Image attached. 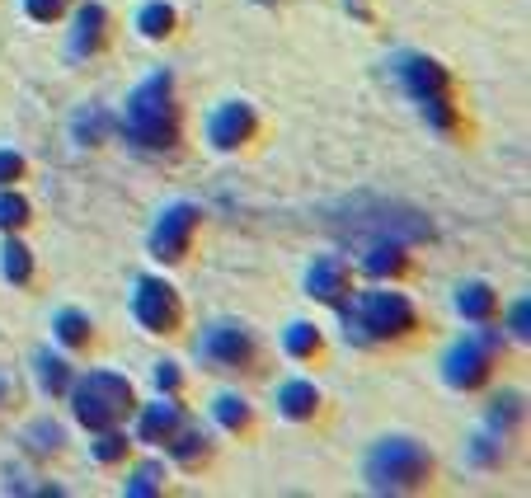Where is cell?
I'll use <instances>...</instances> for the list:
<instances>
[{
  "mask_svg": "<svg viewBox=\"0 0 531 498\" xmlns=\"http://www.w3.org/2000/svg\"><path fill=\"white\" fill-rule=\"evenodd\" d=\"M29 437H33V447H38V452H52V447H57V428H52V423H38Z\"/></svg>",
  "mask_w": 531,
  "mask_h": 498,
  "instance_id": "4dcf8cb0",
  "label": "cell"
},
{
  "mask_svg": "<svg viewBox=\"0 0 531 498\" xmlns=\"http://www.w3.org/2000/svg\"><path fill=\"white\" fill-rule=\"evenodd\" d=\"M109 127H113V118L104 109H85L76 118V137L85 141V146H94V141H104L109 137Z\"/></svg>",
  "mask_w": 531,
  "mask_h": 498,
  "instance_id": "44dd1931",
  "label": "cell"
},
{
  "mask_svg": "<svg viewBox=\"0 0 531 498\" xmlns=\"http://www.w3.org/2000/svg\"><path fill=\"white\" fill-rule=\"evenodd\" d=\"M24 5H29L33 19H57L66 10V0H24Z\"/></svg>",
  "mask_w": 531,
  "mask_h": 498,
  "instance_id": "f546056e",
  "label": "cell"
},
{
  "mask_svg": "<svg viewBox=\"0 0 531 498\" xmlns=\"http://www.w3.org/2000/svg\"><path fill=\"white\" fill-rule=\"evenodd\" d=\"M15 179H24V156H15V151H0V188H10Z\"/></svg>",
  "mask_w": 531,
  "mask_h": 498,
  "instance_id": "83f0119b",
  "label": "cell"
},
{
  "mask_svg": "<svg viewBox=\"0 0 531 498\" xmlns=\"http://www.w3.org/2000/svg\"><path fill=\"white\" fill-rule=\"evenodd\" d=\"M156 381H160V390H174V386H179V367H174V362H160Z\"/></svg>",
  "mask_w": 531,
  "mask_h": 498,
  "instance_id": "d6a6232c",
  "label": "cell"
},
{
  "mask_svg": "<svg viewBox=\"0 0 531 498\" xmlns=\"http://www.w3.org/2000/svg\"><path fill=\"white\" fill-rule=\"evenodd\" d=\"M57 339L71 343V348L90 343V320H85L80 311H62V315H57Z\"/></svg>",
  "mask_w": 531,
  "mask_h": 498,
  "instance_id": "7402d4cb",
  "label": "cell"
},
{
  "mask_svg": "<svg viewBox=\"0 0 531 498\" xmlns=\"http://www.w3.org/2000/svg\"><path fill=\"white\" fill-rule=\"evenodd\" d=\"M71 405H76V419L85 423V428H94V433H99V428L118 423L127 409H132V386H127L118 372H90L76 386Z\"/></svg>",
  "mask_w": 531,
  "mask_h": 498,
  "instance_id": "277c9868",
  "label": "cell"
},
{
  "mask_svg": "<svg viewBox=\"0 0 531 498\" xmlns=\"http://www.w3.org/2000/svg\"><path fill=\"white\" fill-rule=\"evenodd\" d=\"M212 419H217L221 428H231V433H245V428H250V405H245L240 395H217V400H212Z\"/></svg>",
  "mask_w": 531,
  "mask_h": 498,
  "instance_id": "2e32d148",
  "label": "cell"
},
{
  "mask_svg": "<svg viewBox=\"0 0 531 498\" xmlns=\"http://www.w3.org/2000/svg\"><path fill=\"white\" fill-rule=\"evenodd\" d=\"M24 221H29V203L5 188V193H0V231H19Z\"/></svg>",
  "mask_w": 531,
  "mask_h": 498,
  "instance_id": "603a6c76",
  "label": "cell"
},
{
  "mask_svg": "<svg viewBox=\"0 0 531 498\" xmlns=\"http://www.w3.org/2000/svg\"><path fill=\"white\" fill-rule=\"evenodd\" d=\"M207 137L217 151H235V146H245L254 137V109L250 104H221L212 113V123H207Z\"/></svg>",
  "mask_w": 531,
  "mask_h": 498,
  "instance_id": "30bf717a",
  "label": "cell"
},
{
  "mask_svg": "<svg viewBox=\"0 0 531 498\" xmlns=\"http://www.w3.org/2000/svg\"><path fill=\"white\" fill-rule=\"evenodd\" d=\"M38 372H43V381H47V390H52V395H62L66 381H71V372L62 367V358H52V353H47V358H38Z\"/></svg>",
  "mask_w": 531,
  "mask_h": 498,
  "instance_id": "d4e9b609",
  "label": "cell"
},
{
  "mask_svg": "<svg viewBox=\"0 0 531 498\" xmlns=\"http://www.w3.org/2000/svg\"><path fill=\"white\" fill-rule=\"evenodd\" d=\"M409 254L400 240H367V249H362V268L372 273V278H395V273H405Z\"/></svg>",
  "mask_w": 531,
  "mask_h": 498,
  "instance_id": "7c38bea8",
  "label": "cell"
},
{
  "mask_svg": "<svg viewBox=\"0 0 531 498\" xmlns=\"http://www.w3.org/2000/svg\"><path fill=\"white\" fill-rule=\"evenodd\" d=\"M104 29H109V15H104V5H80L76 15V33H71V47H76L80 57H90L104 47Z\"/></svg>",
  "mask_w": 531,
  "mask_h": 498,
  "instance_id": "4fadbf2b",
  "label": "cell"
},
{
  "mask_svg": "<svg viewBox=\"0 0 531 498\" xmlns=\"http://www.w3.org/2000/svg\"><path fill=\"white\" fill-rule=\"evenodd\" d=\"M489 362H494V343L480 339V334H470V339H461L452 353H447L442 372H447V381H452L456 390H475L489 376Z\"/></svg>",
  "mask_w": 531,
  "mask_h": 498,
  "instance_id": "52a82bcc",
  "label": "cell"
},
{
  "mask_svg": "<svg viewBox=\"0 0 531 498\" xmlns=\"http://www.w3.org/2000/svg\"><path fill=\"white\" fill-rule=\"evenodd\" d=\"M282 343H287V353H292V358H315V353H320V329L301 320V325L287 329V339H282Z\"/></svg>",
  "mask_w": 531,
  "mask_h": 498,
  "instance_id": "ffe728a7",
  "label": "cell"
},
{
  "mask_svg": "<svg viewBox=\"0 0 531 498\" xmlns=\"http://www.w3.org/2000/svg\"><path fill=\"white\" fill-rule=\"evenodd\" d=\"M527 320H531V306H527V296H522V301L513 306V329L522 334V339H527Z\"/></svg>",
  "mask_w": 531,
  "mask_h": 498,
  "instance_id": "1f68e13d",
  "label": "cell"
},
{
  "mask_svg": "<svg viewBox=\"0 0 531 498\" xmlns=\"http://www.w3.org/2000/svg\"><path fill=\"white\" fill-rule=\"evenodd\" d=\"M132 315L151 334H174L179 329V292L160 278H141L137 292H132Z\"/></svg>",
  "mask_w": 531,
  "mask_h": 498,
  "instance_id": "8992f818",
  "label": "cell"
},
{
  "mask_svg": "<svg viewBox=\"0 0 531 498\" xmlns=\"http://www.w3.org/2000/svg\"><path fill=\"white\" fill-rule=\"evenodd\" d=\"M306 292L315 296V301H344L348 296V264L344 259H320V264L311 268V278H306Z\"/></svg>",
  "mask_w": 531,
  "mask_h": 498,
  "instance_id": "8fae6325",
  "label": "cell"
},
{
  "mask_svg": "<svg viewBox=\"0 0 531 498\" xmlns=\"http://www.w3.org/2000/svg\"><path fill=\"white\" fill-rule=\"evenodd\" d=\"M165 442H170V452L179 456V461H203V456H207L203 433H184V437H179V433H170Z\"/></svg>",
  "mask_w": 531,
  "mask_h": 498,
  "instance_id": "cb8c5ba5",
  "label": "cell"
},
{
  "mask_svg": "<svg viewBox=\"0 0 531 498\" xmlns=\"http://www.w3.org/2000/svg\"><path fill=\"white\" fill-rule=\"evenodd\" d=\"M0 268H5V278H10V282H29L33 278L29 249L19 245V240H5V249H0Z\"/></svg>",
  "mask_w": 531,
  "mask_h": 498,
  "instance_id": "ac0fdd59",
  "label": "cell"
},
{
  "mask_svg": "<svg viewBox=\"0 0 531 498\" xmlns=\"http://www.w3.org/2000/svg\"><path fill=\"white\" fill-rule=\"evenodd\" d=\"M127 132H132V141L151 146V151H170L174 141H179V113H174L170 71H156V76L132 94V104H127Z\"/></svg>",
  "mask_w": 531,
  "mask_h": 498,
  "instance_id": "6da1fadb",
  "label": "cell"
},
{
  "mask_svg": "<svg viewBox=\"0 0 531 498\" xmlns=\"http://www.w3.org/2000/svg\"><path fill=\"white\" fill-rule=\"evenodd\" d=\"M5 395H10V386H5V381H0V400H5Z\"/></svg>",
  "mask_w": 531,
  "mask_h": 498,
  "instance_id": "836d02e7",
  "label": "cell"
},
{
  "mask_svg": "<svg viewBox=\"0 0 531 498\" xmlns=\"http://www.w3.org/2000/svg\"><path fill=\"white\" fill-rule=\"evenodd\" d=\"M127 494L132 498H151V494H160V466H141L137 475H132V480H127Z\"/></svg>",
  "mask_w": 531,
  "mask_h": 498,
  "instance_id": "484cf974",
  "label": "cell"
},
{
  "mask_svg": "<svg viewBox=\"0 0 531 498\" xmlns=\"http://www.w3.org/2000/svg\"><path fill=\"white\" fill-rule=\"evenodd\" d=\"M137 29L146 33V38H165V33L174 29V10L165 5V0H151V5H141Z\"/></svg>",
  "mask_w": 531,
  "mask_h": 498,
  "instance_id": "e0dca14e",
  "label": "cell"
},
{
  "mask_svg": "<svg viewBox=\"0 0 531 498\" xmlns=\"http://www.w3.org/2000/svg\"><path fill=\"white\" fill-rule=\"evenodd\" d=\"M278 400H282V414H287V419H311L315 409H320V390H315L311 381H287Z\"/></svg>",
  "mask_w": 531,
  "mask_h": 498,
  "instance_id": "9a60e30c",
  "label": "cell"
},
{
  "mask_svg": "<svg viewBox=\"0 0 531 498\" xmlns=\"http://www.w3.org/2000/svg\"><path fill=\"white\" fill-rule=\"evenodd\" d=\"M179 423H184V409L179 405H151L146 414H141L137 437L141 442H165L170 433H179Z\"/></svg>",
  "mask_w": 531,
  "mask_h": 498,
  "instance_id": "5bb4252c",
  "label": "cell"
},
{
  "mask_svg": "<svg viewBox=\"0 0 531 498\" xmlns=\"http://www.w3.org/2000/svg\"><path fill=\"white\" fill-rule=\"evenodd\" d=\"M193 231H198V207H188V203L184 207H170V212L160 217V226L151 231V254H156V259H165V264L184 259Z\"/></svg>",
  "mask_w": 531,
  "mask_h": 498,
  "instance_id": "ba28073f",
  "label": "cell"
},
{
  "mask_svg": "<svg viewBox=\"0 0 531 498\" xmlns=\"http://www.w3.org/2000/svg\"><path fill=\"white\" fill-rule=\"evenodd\" d=\"M456 306H461V315H466V320H485V315L494 311V292H489V287H475V282H470V287H461Z\"/></svg>",
  "mask_w": 531,
  "mask_h": 498,
  "instance_id": "d6986e66",
  "label": "cell"
},
{
  "mask_svg": "<svg viewBox=\"0 0 531 498\" xmlns=\"http://www.w3.org/2000/svg\"><path fill=\"white\" fill-rule=\"evenodd\" d=\"M517 419H522V405H517L513 395L494 400V423H503V428H508V423H517Z\"/></svg>",
  "mask_w": 531,
  "mask_h": 498,
  "instance_id": "f1b7e54d",
  "label": "cell"
},
{
  "mask_svg": "<svg viewBox=\"0 0 531 498\" xmlns=\"http://www.w3.org/2000/svg\"><path fill=\"white\" fill-rule=\"evenodd\" d=\"M433 475V456L423 452L419 442H409V437H386V442H376L372 456H367V484L381 489V494H391V489H414Z\"/></svg>",
  "mask_w": 531,
  "mask_h": 498,
  "instance_id": "7a4b0ae2",
  "label": "cell"
},
{
  "mask_svg": "<svg viewBox=\"0 0 531 498\" xmlns=\"http://www.w3.org/2000/svg\"><path fill=\"white\" fill-rule=\"evenodd\" d=\"M203 348L217 367H231V372H240V367H250L254 362V339L240 325H212Z\"/></svg>",
  "mask_w": 531,
  "mask_h": 498,
  "instance_id": "9c48e42d",
  "label": "cell"
},
{
  "mask_svg": "<svg viewBox=\"0 0 531 498\" xmlns=\"http://www.w3.org/2000/svg\"><path fill=\"white\" fill-rule=\"evenodd\" d=\"M127 452V437L109 433V428H99V442H94V461H118Z\"/></svg>",
  "mask_w": 531,
  "mask_h": 498,
  "instance_id": "4316f807",
  "label": "cell"
},
{
  "mask_svg": "<svg viewBox=\"0 0 531 498\" xmlns=\"http://www.w3.org/2000/svg\"><path fill=\"white\" fill-rule=\"evenodd\" d=\"M344 329L348 339H400L414 329V306L400 292H367L353 311H344Z\"/></svg>",
  "mask_w": 531,
  "mask_h": 498,
  "instance_id": "3957f363",
  "label": "cell"
},
{
  "mask_svg": "<svg viewBox=\"0 0 531 498\" xmlns=\"http://www.w3.org/2000/svg\"><path fill=\"white\" fill-rule=\"evenodd\" d=\"M400 80H405V90L419 99L428 118L438 127H452V109H447V76H442L438 62H428V57H405L400 62Z\"/></svg>",
  "mask_w": 531,
  "mask_h": 498,
  "instance_id": "5b68a950",
  "label": "cell"
}]
</instances>
